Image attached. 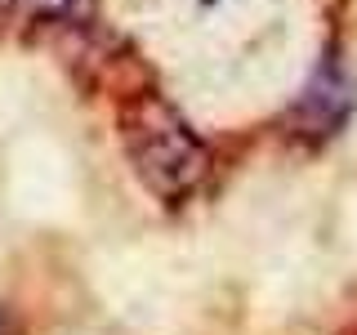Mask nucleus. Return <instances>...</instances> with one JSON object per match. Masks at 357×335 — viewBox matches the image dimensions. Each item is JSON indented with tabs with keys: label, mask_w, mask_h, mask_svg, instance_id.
Returning <instances> with one entry per match:
<instances>
[{
	"label": "nucleus",
	"mask_w": 357,
	"mask_h": 335,
	"mask_svg": "<svg viewBox=\"0 0 357 335\" xmlns=\"http://www.w3.org/2000/svg\"><path fill=\"white\" fill-rule=\"evenodd\" d=\"M353 107V89L344 85V76L326 67V72L312 76V85L304 89V98H299V117H304V126L312 134H331L335 126H344V117H349Z\"/></svg>",
	"instance_id": "nucleus-2"
},
{
	"label": "nucleus",
	"mask_w": 357,
	"mask_h": 335,
	"mask_svg": "<svg viewBox=\"0 0 357 335\" xmlns=\"http://www.w3.org/2000/svg\"><path fill=\"white\" fill-rule=\"evenodd\" d=\"M121 143L143 179V188L161 201L188 197L206 174V148L188 121L165 103L161 94H139L121 107Z\"/></svg>",
	"instance_id": "nucleus-1"
},
{
	"label": "nucleus",
	"mask_w": 357,
	"mask_h": 335,
	"mask_svg": "<svg viewBox=\"0 0 357 335\" xmlns=\"http://www.w3.org/2000/svg\"><path fill=\"white\" fill-rule=\"evenodd\" d=\"M31 5H36L40 14H63V9L72 5V0H31Z\"/></svg>",
	"instance_id": "nucleus-3"
}]
</instances>
